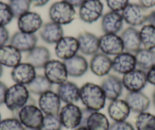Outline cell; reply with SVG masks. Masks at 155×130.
<instances>
[{
    "instance_id": "obj_13",
    "label": "cell",
    "mask_w": 155,
    "mask_h": 130,
    "mask_svg": "<svg viewBox=\"0 0 155 130\" xmlns=\"http://www.w3.org/2000/svg\"><path fill=\"white\" fill-rule=\"evenodd\" d=\"M61 103L62 101L57 93L52 90L39 96L38 107L44 115H59Z\"/></svg>"
},
{
    "instance_id": "obj_34",
    "label": "cell",
    "mask_w": 155,
    "mask_h": 130,
    "mask_svg": "<svg viewBox=\"0 0 155 130\" xmlns=\"http://www.w3.org/2000/svg\"><path fill=\"white\" fill-rule=\"evenodd\" d=\"M8 5L14 18H18L22 15L30 11L31 2L30 0H11Z\"/></svg>"
},
{
    "instance_id": "obj_16",
    "label": "cell",
    "mask_w": 155,
    "mask_h": 130,
    "mask_svg": "<svg viewBox=\"0 0 155 130\" xmlns=\"http://www.w3.org/2000/svg\"><path fill=\"white\" fill-rule=\"evenodd\" d=\"M43 25L42 17L34 12H28L18 18V27L21 32L35 34L41 29Z\"/></svg>"
},
{
    "instance_id": "obj_52",
    "label": "cell",
    "mask_w": 155,
    "mask_h": 130,
    "mask_svg": "<svg viewBox=\"0 0 155 130\" xmlns=\"http://www.w3.org/2000/svg\"><path fill=\"white\" fill-rule=\"evenodd\" d=\"M9 1H11V0H9Z\"/></svg>"
},
{
    "instance_id": "obj_17",
    "label": "cell",
    "mask_w": 155,
    "mask_h": 130,
    "mask_svg": "<svg viewBox=\"0 0 155 130\" xmlns=\"http://www.w3.org/2000/svg\"><path fill=\"white\" fill-rule=\"evenodd\" d=\"M79 51L84 56H94L100 50L99 37L88 31L80 33L77 37Z\"/></svg>"
},
{
    "instance_id": "obj_33",
    "label": "cell",
    "mask_w": 155,
    "mask_h": 130,
    "mask_svg": "<svg viewBox=\"0 0 155 130\" xmlns=\"http://www.w3.org/2000/svg\"><path fill=\"white\" fill-rule=\"evenodd\" d=\"M136 130H155V115L148 112L138 114L135 118Z\"/></svg>"
},
{
    "instance_id": "obj_23",
    "label": "cell",
    "mask_w": 155,
    "mask_h": 130,
    "mask_svg": "<svg viewBox=\"0 0 155 130\" xmlns=\"http://www.w3.org/2000/svg\"><path fill=\"white\" fill-rule=\"evenodd\" d=\"M50 58L51 53L48 48L44 46H37L27 53L25 61L37 69L44 68Z\"/></svg>"
},
{
    "instance_id": "obj_19",
    "label": "cell",
    "mask_w": 155,
    "mask_h": 130,
    "mask_svg": "<svg viewBox=\"0 0 155 130\" xmlns=\"http://www.w3.org/2000/svg\"><path fill=\"white\" fill-rule=\"evenodd\" d=\"M37 75L36 68L28 62H21L12 68V79L15 84L28 85Z\"/></svg>"
},
{
    "instance_id": "obj_47",
    "label": "cell",
    "mask_w": 155,
    "mask_h": 130,
    "mask_svg": "<svg viewBox=\"0 0 155 130\" xmlns=\"http://www.w3.org/2000/svg\"><path fill=\"white\" fill-rule=\"evenodd\" d=\"M152 103H153V105L155 108V89L153 90V94H152Z\"/></svg>"
},
{
    "instance_id": "obj_41",
    "label": "cell",
    "mask_w": 155,
    "mask_h": 130,
    "mask_svg": "<svg viewBox=\"0 0 155 130\" xmlns=\"http://www.w3.org/2000/svg\"><path fill=\"white\" fill-rule=\"evenodd\" d=\"M8 87L5 83L0 81V106L5 104V95H6Z\"/></svg>"
},
{
    "instance_id": "obj_40",
    "label": "cell",
    "mask_w": 155,
    "mask_h": 130,
    "mask_svg": "<svg viewBox=\"0 0 155 130\" xmlns=\"http://www.w3.org/2000/svg\"><path fill=\"white\" fill-rule=\"evenodd\" d=\"M10 40V35L8 29L5 27L0 26V47L6 45Z\"/></svg>"
},
{
    "instance_id": "obj_24",
    "label": "cell",
    "mask_w": 155,
    "mask_h": 130,
    "mask_svg": "<svg viewBox=\"0 0 155 130\" xmlns=\"http://www.w3.org/2000/svg\"><path fill=\"white\" fill-rule=\"evenodd\" d=\"M61 101L67 104H76L80 101V88L75 83L69 81L58 85L56 90Z\"/></svg>"
},
{
    "instance_id": "obj_37",
    "label": "cell",
    "mask_w": 155,
    "mask_h": 130,
    "mask_svg": "<svg viewBox=\"0 0 155 130\" xmlns=\"http://www.w3.org/2000/svg\"><path fill=\"white\" fill-rule=\"evenodd\" d=\"M25 127L17 117L6 118L0 122V130H24Z\"/></svg>"
},
{
    "instance_id": "obj_3",
    "label": "cell",
    "mask_w": 155,
    "mask_h": 130,
    "mask_svg": "<svg viewBox=\"0 0 155 130\" xmlns=\"http://www.w3.org/2000/svg\"><path fill=\"white\" fill-rule=\"evenodd\" d=\"M75 16V8L63 0L53 3L49 9L50 21L61 26L71 23Z\"/></svg>"
},
{
    "instance_id": "obj_42",
    "label": "cell",
    "mask_w": 155,
    "mask_h": 130,
    "mask_svg": "<svg viewBox=\"0 0 155 130\" xmlns=\"http://www.w3.org/2000/svg\"><path fill=\"white\" fill-rule=\"evenodd\" d=\"M146 72H147V83H150V85L155 86V65Z\"/></svg>"
},
{
    "instance_id": "obj_46",
    "label": "cell",
    "mask_w": 155,
    "mask_h": 130,
    "mask_svg": "<svg viewBox=\"0 0 155 130\" xmlns=\"http://www.w3.org/2000/svg\"><path fill=\"white\" fill-rule=\"evenodd\" d=\"M147 22L149 24V25H152V26L155 28V10L149 13Z\"/></svg>"
},
{
    "instance_id": "obj_10",
    "label": "cell",
    "mask_w": 155,
    "mask_h": 130,
    "mask_svg": "<svg viewBox=\"0 0 155 130\" xmlns=\"http://www.w3.org/2000/svg\"><path fill=\"white\" fill-rule=\"evenodd\" d=\"M79 51L77 37L64 36L55 46V54L61 60H66L78 54Z\"/></svg>"
},
{
    "instance_id": "obj_15",
    "label": "cell",
    "mask_w": 155,
    "mask_h": 130,
    "mask_svg": "<svg viewBox=\"0 0 155 130\" xmlns=\"http://www.w3.org/2000/svg\"><path fill=\"white\" fill-rule=\"evenodd\" d=\"M37 41L38 38L35 34H28L18 31L10 37L9 44L21 53H28L37 47Z\"/></svg>"
},
{
    "instance_id": "obj_36",
    "label": "cell",
    "mask_w": 155,
    "mask_h": 130,
    "mask_svg": "<svg viewBox=\"0 0 155 130\" xmlns=\"http://www.w3.org/2000/svg\"><path fill=\"white\" fill-rule=\"evenodd\" d=\"M14 18L8 4L0 2V26L5 27Z\"/></svg>"
},
{
    "instance_id": "obj_20",
    "label": "cell",
    "mask_w": 155,
    "mask_h": 130,
    "mask_svg": "<svg viewBox=\"0 0 155 130\" xmlns=\"http://www.w3.org/2000/svg\"><path fill=\"white\" fill-rule=\"evenodd\" d=\"M123 23L121 13L110 11L102 16L101 29L104 34H117L123 29Z\"/></svg>"
},
{
    "instance_id": "obj_12",
    "label": "cell",
    "mask_w": 155,
    "mask_h": 130,
    "mask_svg": "<svg viewBox=\"0 0 155 130\" xmlns=\"http://www.w3.org/2000/svg\"><path fill=\"white\" fill-rule=\"evenodd\" d=\"M101 87L107 100L110 101L119 99L124 88L122 78L113 74H109L104 77L101 82Z\"/></svg>"
},
{
    "instance_id": "obj_9",
    "label": "cell",
    "mask_w": 155,
    "mask_h": 130,
    "mask_svg": "<svg viewBox=\"0 0 155 130\" xmlns=\"http://www.w3.org/2000/svg\"><path fill=\"white\" fill-rule=\"evenodd\" d=\"M124 88L128 92H141L147 84V72L140 68H135L133 71L124 75L122 78Z\"/></svg>"
},
{
    "instance_id": "obj_45",
    "label": "cell",
    "mask_w": 155,
    "mask_h": 130,
    "mask_svg": "<svg viewBox=\"0 0 155 130\" xmlns=\"http://www.w3.org/2000/svg\"><path fill=\"white\" fill-rule=\"evenodd\" d=\"M65 2H66L67 3H68L69 5H71V6H73L74 8H79L85 0H63Z\"/></svg>"
},
{
    "instance_id": "obj_1",
    "label": "cell",
    "mask_w": 155,
    "mask_h": 130,
    "mask_svg": "<svg viewBox=\"0 0 155 130\" xmlns=\"http://www.w3.org/2000/svg\"><path fill=\"white\" fill-rule=\"evenodd\" d=\"M80 101L84 108L91 111H100L105 107L107 98L101 85L87 82L80 88Z\"/></svg>"
},
{
    "instance_id": "obj_28",
    "label": "cell",
    "mask_w": 155,
    "mask_h": 130,
    "mask_svg": "<svg viewBox=\"0 0 155 130\" xmlns=\"http://www.w3.org/2000/svg\"><path fill=\"white\" fill-rule=\"evenodd\" d=\"M21 53L10 44L0 47V64L13 68L21 62Z\"/></svg>"
},
{
    "instance_id": "obj_21",
    "label": "cell",
    "mask_w": 155,
    "mask_h": 130,
    "mask_svg": "<svg viewBox=\"0 0 155 130\" xmlns=\"http://www.w3.org/2000/svg\"><path fill=\"white\" fill-rule=\"evenodd\" d=\"M63 62L70 77L80 78L85 75L89 69V62L82 55L76 54Z\"/></svg>"
},
{
    "instance_id": "obj_4",
    "label": "cell",
    "mask_w": 155,
    "mask_h": 130,
    "mask_svg": "<svg viewBox=\"0 0 155 130\" xmlns=\"http://www.w3.org/2000/svg\"><path fill=\"white\" fill-rule=\"evenodd\" d=\"M44 114L34 103H28L17 113V118L25 128H40Z\"/></svg>"
},
{
    "instance_id": "obj_48",
    "label": "cell",
    "mask_w": 155,
    "mask_h": 130,
    "mask_svg": "<svg viewBox=\"0 0 155 130\" xmlns=\"http://www.w3.org/2000/svg\"><path fill=\"white\" fill-rule=\"evenodd\" d=\"M73 130H88L85 126H78V128H74Z\"/></svg>"
},
{
    "instance_id": "obj_32",
    "label": "cell",
    "mask_w": 155,
    "mask_h": 130,
    "mask_svg": "<svg viewBox=\"0 0 155 130\" xmlns=\"http://www.w3.org/2000/svg\"><path fill=\"white\" fill-rule=\"evenodd\" d=\"M141 47L147 50L155 49V28L152 25H144L139 31Z\"/></svg>"
},
{
    "instance_id": "obj_38",
    "label": "cell",
    "mask_w": 155,
    "mask_h": 130,
    "mask_svg": "<svg viewBox=\"0 0 155 130\" xmlns=\"http://www.w3.org/2000/svg\"><path fill=\"white\" fill-rule=\"evenodd\" d=\"M106 2L110 11L122 12L129 4V0H106Z\"/></svg>"
},
{
    "instance_id": "obj_7",
    "label": "cell",
    "mask_w": 155,
    "mask_h": 130,
    "mask_svg": "<svg viewBox=\"0 0 155 130\" xmlns=\"http://www.w3.org/2000/svg\"><path fill=\"white\" fill-rule=\"evenodd\" d=\"M104 12V4L101 0H85L79 7L78 16L84 23L92 24L99 20Z\"/></svg>"
},
{
    "instance_id": "obj_31",
    "label": "cell",
    "mask_w": 155,
    "mask_h": 130,
    "mask_svg": "<svg viewBox=\"0 0 155 130\" xmlns=\"http://www.w3.org/2000/svg\"><path fill=\"white\" fill-rule=\"evenodd\" d=\"M27 87L30 93L40 96L42 94L52 90L53 85L49 82L44 75H37Z\"/></svg>"
},
{
    "instance_id": "obj_44",
    "label": "cell",
    "mask_w": 155,
    "mask_h": 130,
    "mask_svg": "<svg viewBox=\"0 0 155 130\" xmlns=\"http://www.w3.org/2000/svg\"><path fill=\"white\" fill-rule=\"evenodd\" d=\"M31 5L35 7H43L47 5L50 0H30Z\"/></svg>"
},
{
    "instance_id": "obj_49",
    "label": "cell",
    "mask_w": 155,
    "mask_h": 130,
    "mask_svg": "<svg viewBox=\"0 0 155 130\" xmlns=\"http://www.w3.org/2000/svg\"><path fill=\"white\" fill-rule=\"evenodd\" d=\"M2 74H3V66L0 64V78L2 77Z\"/></svg>"
},
{
    "instance_id": "obj_50",
    "label": "cell",
    "mask_w": 155,
    "mask_h": 130,
    "mask_svg": "<svg viewBox=\"0 0 155 130\" xmlns=\"http://www.w3.org/2000/svg\"><path fill=\"white\" fill-rule=\"evenodd\" d=\"M24 130H40V128H25Z\"/></svg>"
},
{
    "instance_id": "obj_14",
    "label": "cell",
    "mask_w": 155,
    "mask_h": 130,
    "mask_svg": "<svg viewBox=\"0 0 155 130\" xmlns=\"http://www.w3.org/2000/svg\"><path fill=\"white\" fill-rule=\"evenodd\" d=\"M137 68L134 53L123 51L112 59V69L120 75L127 74Z\"/></svg>"
},
{
    "instance_id": "obj_39",
    "label": "cell",
    "mask_w": 155,
    "mask_h": 130,
    "mask_svg": "<svg viewBox=\"0 0 155 130\" xmlns=\"http://www.w3.org/2000/svg\"><path fill=\"white\" fill-rule=\"evenodd\" d=\"M109 130H135V128L132 123L127 121L113 122L110 124Z\"/></svg>"
},
{
    "instance_id": "obj_6",
    "label": "cell",
    "mask_w": 155,
    "mask_h": 130,
    "mask_svg": "<svg viewBox=\"0 0 155 130\" xmlns=\"http://www.w3.org/2000/svg\"><path fill=\"white\" fill-rule=\"evenodd\" d=\"M149 13L148 9H146L139 3H129L122 11L121 15L127 25L135 28L143 26L147 22Z\"/></svg>"
},
{
    "instance_id": "obj_18",
    "label": "cell",
    "mask_w": 155,
    "mask_h": 130,
    "mask_svg": "<svg viewBox=\"0 0 155 130\" xmlns=\"http://www.w3.org/2000/svg\"><path fill=\"white\" fill-rule=\"evenodd\" d=\"M89 68L95 75L105 77L112 70V59L107 55L98 52L92 56L89 62Z\"/></svg>"
},
{
    "instance_id": "obj_43",
    "label": "cell",
    "mask_w": 155,
    "mask_h": 130,
    "mask_svg": "<svg viewBox=\"0 0 155 130\" xmlns=\"http://www.w3.org/2000/svg\"><path fill=\"white\" fill-rule=\"evenodd\" d=\"M138 1L140 5L146 9H149L155 6V0H138Z\"/></svg>"
},
{
    "instance_id": "obj_26",
    "label": "cell",
    "mask_w": 155,
    "mask_h": 130,
    "mask_svg": "<svg viewBox=\"0 0 155 130\" xmlns=\"http://www.w3.org/2000/svg\"><path fill=\"white\" fill-rule=\"evenodd\" d=\"M39 34L43 41L46 43L56 44L64 37V31L61 25L50 22L43 25L41 29L39 31Z\"/></svg>"
},
{
    "instance_id": "obj_51",
    "label": "cell",
    "mask_w": 155,
    "mask_h": 130,
    "mask_svg": "<svg viewBox=\"0 0 155 130\" xmlns=\"http://www.w3.org/2000/svg\"><path fill=\"white\" fill-rule=\"evenodd\" d=\"M2 120V116H1V113H0V122Z\"/></svg>"
},
{
    "instance_id": "obj_11",
    "label": "cell",
    "mask_w": 155,
    "mask_h": 130,
    "mask_svg": "<svg viewBox=\"0 0 155 130\" xmlns=\"http://www.w3.org/2000/svg\"><path fill=\"white\" fill-rule=\"evenodd\" d=\"M99 47L101 53L107 56H116L124 51L120 36L114 34H104L99 37Z\"/></svg>"
},
{
    "instance_id": "obj_27",
    "label": "cell",
    "mask_w": 155,
    "mask_h": 130,
    "mask_svg": "<svg viewBox=\"0 0 155 130\" xmlns=\"http://www.w3.org/2000/svg\"><path fill=\"white\" fill-rule=\"evenodd\" d=\"M107 113L113 122H121L128 119L131 110L126 101L119 98L110 101L107 108Z\"/></svg>"
},
{
    "instance_id": "obj_2",
    "label": "cell",
    "mask_w": 155,
    "mask_h": 130,
    "mask_svg": "<svg viewBox=\"0 0 155 130\" xmlns=\"http://www.w3.org/2000/svg\"><path fill=\"white\" fill-rule=\"evenodd\" d=\"M30 99V92L26 85L14 84L7 89L4 104L10 111L17 114L29 102Z\"/></svg>"
},
{
    "instance_id": "obj_35",
    "label": "cell",
    "mask_w": 155,
    "mask_h": 130,
    "mask_svg": "<svg viewBox=\"0 0 155 130\" xmlns=\"http://www.w3.org/2000/svg\"><path fill=\"white\" fill-rule=\"evenodd\" d=\"M62 127L59 115H44L40 130H61Z\"/></svg>"
},
{
    "instance_id": "obj_22",
    "label": "cell",
    "mask_w": 155,
    "mask_h": 130,
    "mask_svg": "<svg viewBox=\"0 0 155 130\" xmlns=\"http://www.w3.org/2000/svg\"><path fill=\"white\" fill-rule=\"evenodd\" d=\"M124 100L129 105L131 112L137 114L147 112L150 106V100L142 92H128Z\"/></svg>"
},
{
    "instance_id": "obj_30",
    "label": "cell",
    "mask_w": 155,
    "mask_h": 130,
    "mask_svg": "<svg viewBox=\"0 0 155 130\" xmlns=\"http://www.w3.org/2000/svg\"><path fill=\"white\" fill-rule=\"evenodd\" d=\"M136 65L138 68L147 72L155 65L154 50L141 48L135 53Z\"/></svg>"
},
{
    "instance_id": "obj_5",
    "label": "cell",
    "mask_w": 155,
    "mask_h": 130,
    "mask_svg": "<svg viewBox=\"0 0 155 130\" xmlns=\"http://www.w3.org/2000/svg\"><path fill=\"white\" fill-rule=\"evenodd\" d=\"M59 116L62 126L67 129H74L81 125L82 109L75 104H67L61 107Z\"/></svg>"
},
{
    "instance_id": "obj_8",
    "label": "cell",
    "mask_w": 155,
    "mask_h": 130,
    "mask_svg": "<svg viewBox=\"0 0 155 130\" xmlns=\"http://www.w3.org/2000/svg\"><path fill=\"white\" fill-rule=\"evenodd\" d=\"M44 75L52 85H59L68 81V72L63 61L50 59L44 68Z\"/></svg>"
},
{
    "instance_id": "obj_25",
    "label": "cell",
    "mask_w": 155,
    "mask_h": 130,
    "mask_svg": "<svg viewBox=\"0 0 155 130\" xmlns=\"http://www.w3.org/2000/svg\"><path fill=\"white\" fill-rule=\"evenodd\" d=\"M120 37L124 47V50L135 54L141 49V43L140 39L139 31L134 27H128L123 31Z\"/></svg>"
},
{
    "instance_id": "obj_29",
    "label": "cell",
    "mask_w": 155,
    "mask_h": 130,
    "mask_svg": "<svg viewBox=\"0 0 155 130\" xmlns=\"http://www.w3.org/2000/svg\"><path fill=\"white\" fill-rule=\"evenodd\" d=\"M83 126H85L88 130H109L110 123L105 114L100 111H91Z\"/></svg>"
}]
</instances>
